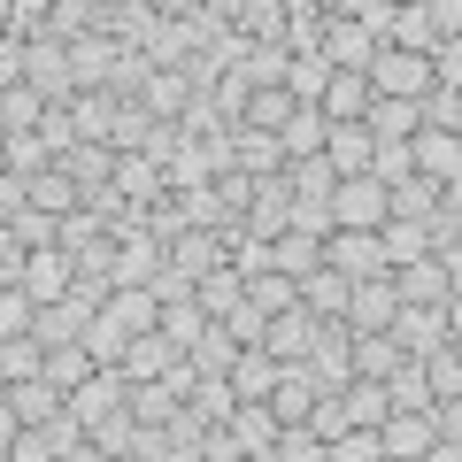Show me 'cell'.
<instances>
[{"label": "cell", "instance_id": "ba28073f", "mask_svg": "<svg viewBox=\"0 0 462 462\" xmlns=\"http://www.w3.org/2000/svg\"><path fill=\"white\" fill-rule=\"evenodd\" d=\"M324 339V316L309 309V300H293V309H278L270 316V331H263V346L278 355V363H309V346Z\"/></svg>", "mask_w": 462, "mask_h": 462}, {"label": "cell", "instance_id": "1f68e13d", "mask_svg": "<svg viewBox=\"0 0 462 462\" xmlns=\"http://www.w3.org/2000/svg\"><path fill=\"white\" fill-rule=\"evenodd\" d=\"M47 108H54V100L39 93V85H0V132H39Z\"/></svg>", "mask_w": 462, "mask_h": 462}, {"label": "cell", "instance_id": "8d00e7d4", "mask_svg": "<svg viewBox=\"0 0 462 462\" xmlns=\"http://www.w3.org/2000/svg\"><path fill=\"white\" fill-rule=\"evenodd\" d=\"M239 300H247V270H239V263H224V270H208V278H200V309H208L216 324H224Z\"/></svg>", "mask_w": 462, "mask_h": 462}, {"label": "cell", "instance_id": "94428289", "mask_svg": "<svg viewBox=\"0 0 462 462\" xmlns=\"http://www.w3.org/2000/svg\"><path fill=\"white\" fill-rule=\"evenodd\" d=\"M447 339H462V285L447 293Z\"/></svg>", "mask_w": 462, "mask_h": 462}, {"label": "cell", "instance_id": "30bf717a", "mask_svg": "<svg viewBox=\"0 0 462 462\" xmlns=\"http://www.w3.org/2000/svg\"><path fill=\"white\" fill-rule=\"evenodd\" d=\"M170 263L193 270V278H208V270L231 263V224H185L178 239H170Z\"/></svg>", "mask_w": 462, "mask_h": 462}, {"label": "cell", "instance_id": "e575fe53", "mask_svg": "<svg viewBox=\"0 0 462 462\" xmlns=\"http://www.w3.org/2000/svg\"><path fill=\"white\" fill-rule=\"evenodd\" d=\"M285 154H324V139H331V116H324V100H300L293 108V124H285Z\"/></svg>", "mask_w": 462, "mask_h": 462}, {"label": "cell", "instance_id": "5bb4252c", "mask_svg": "<svg viewBox=\"0 0 462 462\" xmlns=\"http://www.w3.org/2000/svg\"><path fill=\"white\" fill-rule=\"evenodd\" d=\"M162 270H170V239H162V231H147V224L124 231V254H116V285H154Z\"/></svg>", "mask_w": 462, "mask_h": 462}, {"label": "cell", "instance_id": "7c38bea8", "mask_svg": "<svg viewBox=\"0 0 462 462\" xmlns=\"http://www.w3.org/2000/svg\"><path fill=\"white\" fill-rule=\"evenodd\" d=\"M324 263H339L346 278H378V270H393V263H385V231H355V224H339L324 239Z\"/></svg>", "mask_w": 462, "mask_h": 462}, {"label": "cell", "instance_id": "52a82bcc", "mask_svg": "<svg viewBox=\"0 0 462 462\" xmlns=\"http://www.w3.org/2000/svg\"><path fill=\"white\" fill-rule=\"evenodd\" d=\"M316 100H324L331 124H370V108H378V78H370V69H331Z\"/></svg>", "mask_w": 462, "mask_h": 462}, {"label": "cell", "instance_id": "9c48e42d", "mask_svg": "<svg viewBox=\"0 0 462 462\" xmlns=\"http://www.w3.org/2000/svg\"><path fill=\"white\" fill-rule=\"evenodd\" d=\"M309 378L324 385V393H346V378H355V331H346V316H331L324 339L309 346Z\"/></svg>", "mask_w": 462, "mask_h": 462}, {"label": "cell", "instance_id": "ac0fdd59", "mask_svg": "<svg viewBox=\"0 0 462 462\" xmlns=\"http://www.w3.org/2000/svg\"><path fill=\"white\" fill-rule=\"evenodd\" d=\"M231 162L247 170V178H285V162H293V154H285L278 132H254V124H239V132H231Z\"/></svg>", "mask_w": 462, "mask_h": 462}, {"label": "cell", "instance_id": "816d5d0a", "mask_svg": "<svg viewBox=\"0 0 462 462\" xmlns=\"http://www.w3.org/2000/svg\"><path fill=\"white\" fill-rule=\"evenodd\" d=\"M324 78H331L324 47H293V78H285V85H293L300 100H316V93H324Z\"/></svg>", "mask_w": 462, "mask_h": 462}, {"label": "cell", "instance_id": "b9f144b4", "mask_svg": "<svg viewBox=\"0 0 462 462\" xmlns=\"http://www.w3.org/2000/svg\"><path fill=\"white\" fill-rule=\"evenodd\" d=\"M393 216H439V178H424V170H409V178L393 185Z\"/></svg>", "mask_w": 462, "mask_h": 462}, {"label": "cell", "instance_id": "60d3db41", "mask_svg": "<svg viewBox=\"0 0 462 462\" xmlns=\"http://www.w3.org/2000/svg\"><path fill=\"white\" fill-rule=\"evenodd\" d=\"M331 462H385V431H378V424L331 431Z\"/></svg>", "mask_w": 462, "mask_h": 462}, {"label": "cell", "instance_id": "4dcf8cb0", "mask_svg": "<svg viewBox=\"0 0 462 462\" xmlns=\"http://www.w3.org/2000/svg\"><path fill=\"white\" fill-rule=\"evenodd\" d=\"M424 254H431V224L424 216H385V263L409 270V263H424Z\"/></svg>", "mask_w": 462, "mask_h": 462}, {"label": "cell", "instance_id": "277c9868", "mask_svg": "<svg viewBox=\"0 0 462 462\" xmlns=\"http://www.w3.org/2000/svg\"><path fill=\"white\" fill-rule=\"evenodd\" d=\"M139 108H147L154 124H170V132H185V124H193V108H200V85H193V69H170V62H154V78H147V93H139Z\"/></svg>", "mask_w": 462, "mask_h": 462}, {"label": "cell", "instance_id": "f5cc1de1", "mask_svg": "<svg viewBox=\"0 0 462 462\" xmlns=\"http://www.w3.org/2000/svg\"><path fill=\"white\" fill-rule=\"evenodd\" d=\"M254 185H263V178H247L239 162H231V170H216V200H224L231 216H247V208H254Z\"/></svg>", "mask_w": 462, "mask_h": 462}, {"label": "cell", "instance_id": "44dd1931", "mask_svg": "<svg viewBox=\"0 0 462 462\" xmlns=\"http://www.w3.org/2000/svg\"><path fill=\"white\" fill-rule=\"evenodd\" d=\"M247 231H254V239H278V231H293V178H263V185H254Z\"/></svg>", "mask_w": 462, "mask_h": 462}, {"label": "cell", "instance_id": "db71d44e", "mask_svg": "<svg viewBox=\"0 0 462 462\" xmlns=\"http://www.w3.org/2000/svg\"><path fill=\"white\" fill-rule=\"evenodd\" d=\"M47 16H54V0H8V32H47Z\"/></svg>", "mask_w": 462, "mask_h": 462}, {"label": "cell", "instance_id": "d4e9b609", "mask_svg": "<svg viewBox=\"0 0 462 462\" xmlns=\"http://www.w3.org/2000/svg\"><path fill=\"white\" fill-rule=\"evenodd\" d=\"M231 431H239V447H247L254 462H278V409H270V401H239Z\"/></svg>", "mask_w": 462, "mask_h": 462}, {"label": "cell", "instance_id": "603a6c76", "mask_svg": "<svg viewBox=\"0 0 462 462\" xmlns=\"http://www.w3.org/2000/svg\"><path fill=\"white\" fill-rule=\"evenodd\" d=\"M23 285H32L39 300H62L69 285H78V254L69 247H39L32 263H23Z\"/></svg>", "mask_w": 462, "mask_h": 462}, {"label": "cell", "instance_id": "9f6ffc18", "mask_svg": "<svg viewBox=\"0 0 462 462\" xmlns=\"http://www.w3.org/2000/svg\"><path fill=\"white\" fill-rule=\"evenodd\" d=\"M370 170H378L385 185H401V178L416 170V154H409V147H378V162H370Z\"/></svg>", "mask_w": 462, "mask_h": 462}, {"label": "cell", "instance_id": "484cf974", "mask_svg": "<svg viewBox=\"0 0 462 462\" xmlns=\"http://www.w3.org/2000/svg\"><path fill=\"white\" fill-rule=\"evenodd\" d=\"M324 154H331V170H339V178H355V170L378 162V139H370V124H331Z\"/></svg>", "mask_w": 462, "mask_h": 462}, {"label": "cell", "instance_id": "74e56055", "mask_svg": "<svg viewBox=\"0 0 462 462\" xmlns=\"http://www.w3.org/2000/svg\"><path fill=\"white\" fill-rule=\"evenodd\" d=\"M285 178H293L300 200H331V193H339V170H331V154H293V162H285Z\"/></svg>", "mask_w": 462, "mask_h": 462}, {"label": "cell", "instance_id": "11a10c76", "mask_svg": "<svg viewBox=\"0 0 462 462\" xmlns=\"http://www.w3.org/2000/svg\"><path fill=\"white\" fill-rule=\"evenodd\" d=\"M416 8L431 16V32H439V39H462V0H416Z\"/></svg>", "mask_w": 462, "mask_h": 462}, {"label": "cell", "instance_id": "d590c367", "mask_svg": "<svg viewBox=\"0 0 462 462\" xmlns=\"http://www.w3.org/2000/svg\"><path fill=\"white\" fill-rule=\"evenodd\" d=\"M0 139H8V162H0V170H8V178H23V185H32L39 170H54V162H62V154H54L39 132H0Z\"/></svg>", "mask_w": 462, "mask_h": 462}, {"label": "cell", "instance_id": "8992f818", "mask_svg": "<svg viewBox=\"0 0 462 462\" xmlns=\"http://www.w3.org/2000/svg\"><path fill=\"white\" fill-rule=\"evenodd\" d=\"M401 316V278L378 270V278H355V300H346V331H393Z\"/></svg>", "mask_w": 462, "mask_h": 462}, {"label": "cell", "instance_id": "5b68a950", "mask_svg": "<svg viewBox=\"0 0 462 462\" xmlns=\"http://www.w3.org/2000/svg\"><path fill=\"white\" fill-rule=\"evenodd\" d=\"M0 401H8V431H39L69 409V393L54 378H16V385H0Z\"/></svg>", "mask_w": 462, "mask_h": 462}, {"label": "cell", "instance_id": "ffe728a7", "mask_svg": "<svg viewBox=\"0 0 462 462\" xmlns=\"http://www.w3.org/2000/svg\"><path fill=\"white\" fill-rule=\"evenodd\" d=\"M409 154H416V170L424 178H462V132H447V124H424V132L409 139Z\"/></svg>", "mask_w": 462, "mask_h": 462}, {"label": "cell", "instance_id": "ee69618b", "mask_svg": "<svg viewBox=\"0 0 462 462\" xmlns=\"http://www.w3.org/2000/svg\"><path fill=\"white\" fill-rule=\"evenodd\" d=\"M247 300L263 316H278V309H293L300 300V278H285V270H263V278H247Z\"/></svg>", "mask_w": 462, "mask_h": 462}, {"label": "cell", "instance_id": "9a60e30c", "mask_svg": "<svg viewBox=\"0 0 462 462\" xmlns=\"http://www.w3.org/2000/svg\"><path fill=\"white\" fill-rule=\"evenodd\" d=\"M178 363H185V346L170 339V331H139V339L124 346V363H116V370H124V385H147V378H170Z\"/></svg>", "mask_w": 462, "mask_h": 462}, {"label": "cell", "instance_id": "91938a15", "mask_svg": "<svg viewBox=\"0 0 462 462\" xmlns=\"http://www.w3.org/2000/svg\"><path fill=\"white\" fill-rule=\"evenodd\" d=\"M339 16H378V8H393V0H331Z\"/></svg>", "mask_w": 462, "mask_h": 462}, {"label": "cell", "instance_id": "6125c7cd", "mask_svg": "<svg viewBox=\"0 0 462 462\" xmlns=\"http://www.w3.org/2000/svg\"><path fill=\"white\" fill-rule=\"evenodd\" d=\"M401 8H416V0H401Z\"/></svg>", "mask_w": 462, "mask_h": 462}, {"label": "cell", "instance_id": "cb8c5ba5", "mask_svg": "<svg viewBox=\"0 0 462 462\" xmlns=\"http://www.w3.org/2000/svg\"><path fill=\"white\" fill-rule=\"evenodd\" d=\"M416 132H424V100H385L378 93V108H370V139H378V147H409Z\"/></svg>", "mask_w": 462, "mask_h": 462}, {"label": "cell", "instance_id": "e0dca14e", "mask_svg": "<svg viewBox=\"0 0 462 462\" xmlns=\"http://www.w3.org/2000/svg\"><path fill=\"white\" fill-rule=\"evenodd\" d=\"M224 378H231V393H239V401H270V393H278V378H285V363L254 339V346H239V363H231Z\"/></svg>", "mask_w": 462, "mask_h": 462}, {"label": "cell", "instance_id": "f6af8a7d", "mask_svg": "<svg viewBox=\"0 0 462 462\" xmlns=\"http://www.w3.org/2000/svg\"><path fill=\"white\" fill-rule=\"evenodd\" d=\"M32 324H39V293L32 285H0V339H16Z\"/></svg>", "mask_w": 462, "mask_h": 462}, {"label": "cell", "instance_id": "6f0895ef", "mask_svg": "<svg viewBox=\"0 0 462 462\" xmlns=\"http://www.w3.org/2000/svg\"><path fill=\"white\" fill-rule=\"evenodd\" d=\"M431 62H439V85H462V39H439Z\"/></svg>", "mask_w": 462, "mask_h": 462}, {"label": "cell", "instance_id": "f907efd6", "mask_svg": "<svg viewBox=\"0 0 462 462\" xmlns=\"http://www.w3.org/2000/svg\"><path fill=\"white\" fill-rule=\"evenodd\" d=\"M85 346H93L100 363H108V370H116V363H124V346H132V331H124V324H116V316H108V309H100V316H93V324H85Z\"/></svg>", "mask_w": 462, "mask_h": 462}, {"label": "cell", "instance_id": "836d02e7", "mask_svg": "<svg viewBox=\"0 0 462 462\" xmlns=\"http://www.w3.org/2000/svg\"><path fill=\"white\" fill-rule=\"evenodd\" d=\"M339 409H346V424H385L393 416V393H385V378H346Z\"/></svg>", "mask_w": 462, "mask_h": 462}, {"label": "cell", "instance_id": "4316f807", "mask_svg": "<svg viewBox=\"0 0 462 462\" xmlns=\"http://www.w3.org/2000/svg\"><path fill=\"white\" fill-rule=\"evenodd\" d=\"M108 316L132 331V339H139V331H162V293H154V285H116Z\"/></svg>", "mask_w": 462, "mask_h": 462}, {"label": "cell", "instance_id": "6da1fadb", "mask_svg": "<svg viewBox=\"0 0 462 462\" xmlns=\"http://www.w3.org/2000/svg\"><path fill=\"white\" fill-rule=\"evenodd\" d=\"M370 78H378L385 100H431V93H439V62H431L424 47H378Z\"/></svg>", "mask_w": 462, "mask_h": 462}, {"label": "cell", "instance_id": "f546056e", "mask_svg": "<svg viewBox=\"0 0 462 462\" xmlns=\"http://www.w3.org/2000/svg\"><path fill=\"white\" fill-rule=\"evenodd\" d=\"M300 300H309V309L331 324V316H346V300H355V278H346L339 263H324L316 278H300Z\"/></svg>", "mask_w": 462, "mask_h": 462}, {"label": "cell", "instance_id": "7402d4cb", "mask_svg": "<svg viewBox=\"0 0 462 462\" xmlns=\"http://www.w3.org/2000/svg\"><path fill=\"white\" fill-rule=\"evenodd\" d=\"M270 270H285V278H316L324 270V231H278L270 239Z\"/></svg>", "mask_w": 462, "mask_h": 462}, {"label": "cell", "instance_id": "ab89813d", "mask_svg": "<svg viewBox=\"0 0 462 462\" xmlns=\"http://www.w3.org/2000/svg\"><path fill=\"white\" fill-rule=\"evenodd\" d=\"M185 355H193V363L208 370V378H224V370L239 363V331H231V324H208V331H200L193 346H185Z\"/></svg>", "mask_w": 462, "mask_h": 462}, {"label": "cell", "instance_id": "83f0119b", "mask_svg": "<svg viewBox=\"0 0 462 462\" xmlns=\"http://www.w3.org/2000/svg\"><path fill=\"white\" fill-rule=\"evenodd\" d=\"M100 370H108V363H100V355H93L85 339H69V346H47V378L62 385V393H78V385H93Z\"/></svg>", "mask_w": 462, "mask_h": 462}, {"label": "cell", "instance_id": "680465c9", "mask_svg": "<svg viewBox=\"0 0 462 462\" xmlns=\"http://www.w3.org/2000/svg\"><path fill=\"white\" fill-rule=\"evenodd\" d=\"M439 216H455V224H462V178H447V185H439Z\"/></svg>", "mask_w": 462, "mask_h": 462}, {"label": "cell", "instance_id": "7dc6e473", "mask_svg": "<svg viewBox=\"0 0 462 462\" xmlns=\"http://www.w3.org/2000/svg\"><path fill=\"white\" fill-rule=\"evenodd\" d=\"M416 363H424L431 393H462V346H455V339H439L431 355H416Z\"/></svg>", "mask_w": 462, "mask_h": 462}, {"label": "cell", "instance_id": "4fadbf2b", "mask_svg": "<svg viewBox=\"0 0 462 462\" xmlns=\"http://www.w3.org/2000/svg\"><path fill=\"white\" fill-rule=\"evenodd\" d=\"M62 170L85 185V200H93V193H116V170H124V147H116V139H78V147L62 154Z\"/></svg>", "mask_w": 462, "mask_h": 462}, {"label": "cell", "instance_id": "2e32d148", "mask_svg": "<svg viewBox=\"0 0 462 462\" xmlns=\"http://www.w3.org/2000/svg\"><path fill=\"white\" fill-rule=\"evenodd\" d=\"M270 409H278V431H285V424H316L324 385L309 378V363H285V378H278V393H270Z\"/></svg>", "mask_w": 462, "mask_h": 462}, {"label": "cell", "instance_id": "bcb514c9", "mask_svg": "<svg viewBox=\"0 0 462 462\" xmlns=\"http://www.w3.org/2000/svg\"><path fill=\"white\" fill-rule=\"evenodd\" d=\"M278 462H331V439L316 424H285L278 431Z\"/></svg>", "mask_w": 462, "mask_h": 462}, {"label": "cell", "instance_id": "c3c4849f", "mask_svg": "<svg viewBox=\"0 0 462 462\" xmlns=\"http://www.w3.org/2000/svg\"><path fill=\"white\" fill-rule=\"evenodd\" d=\"M178 409H185V401L170 393L162 378H147V385H132V416H139V424H170V416H178Z\"/></svg>", "mask_w": 462, "mask_h": 462}, {"label": "cell", "instance_id": "681fc988", "mask_svg": "<svg viewBox=\"0 0 462 462\" xmlns=\"http://www.w3.org/2000/svg\"><path fill=\"white\" fill-rule=\"evenodd\" d=\"M431 424H439V462H462V393L431 401Z\"/></svg>", "mask_w": 462, "mask_h": 462}, {"label": "cell", "instance_id": "7a4b0ae2", "mask_svg": "<svg viewBox=\"0 0 462 462\" xmlns=\"http://www.w3.org/2000/svg\"><path fill=\"white\" fill-rule=\"evenodd\" d=\"M316 47H324L331 69H370L385 39L370 32V16H339V8H324V16H316Z\"/></svg>", "mask_w": 462, "mask_h": 462}, {"label": "cell", "instance_id": "f35d334b", "mask_svg": "<svg viewBox=\"0 0 462 462\" xmlns=\"http://www.w3.org/2000/svg\"><path fill=\"white\" fill-rule=\"evenodd\" d=\"M393 278H401V300H447V293H455V278H447L439 254H424V263L393 270Z\"/></svg>", "mask_w": 462, "mask_h": 462}, {"label": "cell", "instance_id": "7bdbcfd3", "mask_svg": "<svg viewBox=\"0 0 462 462\" xmlns=\"http://www.w3.org/2000/svg\"><path fill=\"white\" fill-rule=\"evenodd\" d=\"M39 339H47V346H69V339H85V316L78 309H69V300H39Z\"/></svg>", "mask_w": 462, "mask_h": 462}, {"label": "cell", "instance_id": "3957f363", "mask_svg": "<svg viewBox=\"0 0 462 462\" xmlns=\"http://www.w3.org/2000/svg\"><path fill=\"white\" fill-rule=\"evenodd\" d=\"M331 216L355 231H385V216H393V185L378 178V170H355V178H339V193H331Z\"/></svg>", "mask_w": 462, "mask_h": 462}, {"label": "cell", "instance_id": "f1b7e54d", "mask_svg": "<svg viewBox=\"0 0 462 462\" xmlns=\"http://www.w3.org/2000/svg\"><path fill=\"white\" fill-rule=\"evenodd\" d=\"M231 78H247V85H285L293 78V47H278V39H247V54H239V69Z\"/></svg>", "mask_w": 462, "mask_h": 462}, {"label": "cell", "instance_id": "d6a6232c", "mask_svg": "<svg viewBox=\"0 0 462 462\" xmlns=\"http://www.w3.org/2000/svg\"><path fill=\"white\" fill-rule=\"evenodd\" d=\"M16 378H47V339H39V331L0 339V385H16Z\"/></svg>", "mask_w": 462, "mask_h": 462}, {"label": "cell", "instance_id": "d6986e66", "mask_svg": "<svg viewBox=\"0 0 462 462\" xmlns=\"http://www.w3.org/2000/svg\"><path fill=\"white\" fill-rule=\"evenodd\" d=\"M393 339L409 346V355H431V346L447 339V300H401V316H393Z\"/></svg>", "mask_w": 462, "mask_h": 462}, {"label": "cell", "instance_id": "8fae6325", "mask_svg": "<svg viewBox=\"0 0 462 462\" xmlns=\"http://www.w3.org/2000/svg\"><path fill=\"white\" fill-rule=\"evenodd\" d=\"M378 431H385V462H424V455H439V424H431V409H393Z\"/></svg>", "mask_w": 462, "mask_h": 462}]
</instances>
